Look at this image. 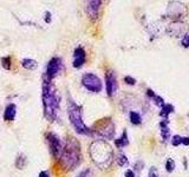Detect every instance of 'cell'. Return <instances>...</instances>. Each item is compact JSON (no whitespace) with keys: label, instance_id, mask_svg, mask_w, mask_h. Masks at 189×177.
Returning a JSON list of instances; mask_svg holds the SVG:
<instances>
[{"label":"cell","instance_id":"cell-1","mask_svg":"<svg viewBox=\"0 0 189 177\" xmlns=\"http://www.w3.org/2000/svg\"><path fill=\"white\" fill-rule=\"evenodd\" d=\"M89 154L92 162L99 169H108L113 162V150L104 139H97L91 143L89 148Z\"/></svg>","mask_w":189,"mask_h":177},{"label":"cell","instance_id":"cell-2","mask_svg":"<svg viewBox=\"0 0 189 177\" xmlns=\"http://www.w3.org/2000/svg\"><path fill=\"white\" fill-rule=\"evenodd\" d=\"M58 161L61 162V168H64L66 171L76 169L82 161V152L78 139L75 137H68L63 145V151Z\"/></svg>","mask_w":189,"mask_h":177},{"label":"cell","instance_id":"cell-3","mask_svg":"<svg viewBox=\"0 0 189 177\" xmlns=\"http://www.w3.org/2000/svg\"><path fill=\"white\" fill-rule=\"evenodd\" d=\"M59 102H61L59 94L57 93V90L52 83H43L44 116L50 123H53L57 118V114L59 110Z\"/></svg>","mask_w":189,"mask_h":177},{"label":"cell","instance_id":"cell-4","mask_svg":"<svg viewBox=\"0 0 189 177\" xmlns=\"http://www.w3.org/2000/svg\"><path fill=\"white\" fill-rule=\"evenodd\" d=\"M68 115L70 123L73 126V129L79 135H85V136H91L92 130L88 128L83 121V109L76 104L73 100L69 99L68 103Z\"/></svg>","mask_w":189,"mask_h":177},{"label":"cell","instance_id":"cell-5","mask_svg":"<svg viewBox=\"0 0 189 177\" xmlns=\"http://www.w3.org/2000/svg\"><path fill=\"white\" fill-rule=\"evenodd\" d=\"M93 132L104 139H112L115 136V124L111 118H103L93 125L92 133Z\"/></svg>","mask_w":189,"mask_h":177},{"label":"cell","instance_id":"cell-6","mask_svg":"<svg viewBox=\"0 0 189 177\" xmlns=\"http://www.w3.org/2000/svg\"><path fill=\"white\" fill-rule=\"evenodd\" d=\"M46 142H47V145H49V149H50V152L54 157V160H59L61 158V151H63V143H61V138L53 133V132H47L45 136Z\"/></svg>","mask_w":189,"mask_h":177},{"label":"cell","instance_id":"cell-7","mask_svg":"<svg viewBox=\"0 0 189 177\" xmlns=\"http://www.w3.org/2000/svg\"><path fill=\"white\" fill-rule=\"evenodd\" d=\"M82 84L90 92L98 93L103 89V84L100 78L97 77L95 73H85L82 77Z\"/></svg>","mask_w":189,"mask_h":177},{"label":"cell","instance_id":"cell-8","mask_svg":"<svg viewBox=\"0 0 189 177\" xmlns=\"http://www.w3.org/2000/svg\"><path fill=\"white\" fill-rule=\"evenodd\" d=\"M61 67H63V63H61V58H58V57L52 58V59L49 62V64H47V66H46V72L44 73V76H43L44 83H51V80L59 73V71L61 70Z\"/></svg>","mask_w":189,"mask_h":177},{"label":"cell","instance_id":"cell-9","mask_svg":"<svg viewBox=\"0 0 189 177\" xmlns=\"http://www.w3.org/2000/svg\"><path fill=\"white\" fill-rule=\"evenodd\" d=\"M100 5L102 0H85V11L91 19H96L98 17Z\"/></svg>","mask_w":189,"mask_h":177},{"label":"cell","instance_id":"cell-10","mask_svg":"<svg viewBox=\"0 0 189 177\" xmlns=\"http://www.w3.org/2000/svg\"><path fill=\"white\" fill-rule=\"evenodd\" d=\"M105 86H106V93L109 97H112L113 93L117 90V82H116V77L115 73L109 71L105 76Z\"/></svg>","mask_w":189,"mask_h":177},{"label":"cell","instance_id":"cell-11","mask_svg":"<svg viewBox=\"0 0 189 177\" xmlns=\"http://www.w3.org/2000/svg\"><path fill=\"white\" fill-rule=\"evenodd\" d=\"M85 59H86V54H85V51H84L83 47H77L73 51V62H72V65L76 69H79L82 67L85 63Z\"/></svg>","mask_w":189,"mask_h":177},{"label":"cell","instance_id":"cell-12","mask_svg":"<svg viewBox=\"0 0 189 177\" xmlns=\"http://www.w3.org/2000/svg\"><path fill=\"white\" fill-rule=\"evenodd\" d=\"M17 115V106L15 104L11 103L7 104L6 108H5V112H4V119L7 121V122H13Z\"/></svg>","mask_w":189,"mask_h":177},{"label":"cell","instance_id":"cell-13","mask_svg":"<svg viewBox=\"0 0 189 177\" xmlns=\"http://www.w3.org/2000/svg\"><path fill=\"white\" fill-rule=\"evenodd\" d=\"M115 145L117 146L118 149H122V148H124V146L129 145V138H128V133H127V131L124 130L123 131V133H122L118 138L115 139Z\"/></svg>","mask_w":189,"mask_h":177},{"label":"cell","instance_id":"cell-14","mask_svg":"<svg viewBox=\"0 0 189 177\" xmlns=\"http://www.w3.org/2000/svg\"><path fill=\"white\" fill-rule=\"evenodd\" d=\"M26 163H27V157H26V155L19 154L17 156V158H15L14 165L18 170H23L24 168H25V165H26Z\"/></svg>","mask_w":189,"mask_h":177},{"label":"cell","instance_id":"cell-15","mask_svg":"<svg viewBox=\"0 0 189 177\" xmlns=\"http://www.w3.org/2000/svg\"><path fill=\"white\" fill-rule=\"evenodd\" d=\"M129 118H130V122L134 124V125H140L142 123V118L138 112L136 111H130L129 112Z\"/></svg>","mask_w":189,"mask_h":177},{"label":"cell","instance_id":"cell-16","mask_svg":"<svg viewBox=\"0 0 189 177\" xmlns=\"http://www.w3.org/2000/svg\"><path fill=\"white\" fill-rule=\"evenodd\" d=\"M174 112V106L170 105V104H164L163 108H161V112H159V116L168 119V115L169 114H173Z\"/></svg>","mask_w":189,"mask_h":177},{"label":"cell","instance_id":"cell-17","mask_svg":"<svg viewBox=\"0 0 189 177\" xmlns=\"http://www.w3.org/2000/svg\"><path fill=\"white\" fill-rule=\"evenodd\" d=\"M22 66L27 70H34L38 67V63L33 59H24L22 62Z\"/></svg>","mask_w":189,"mask_h":177},{"label":"cell","instance_id":"cell-18","mask_svg":"<svg viewBox=\"0 0 189 177\" xmlns=\"http://www.w3.org/2000/svg\"><path fill=\"white\" fill-rule=\"evenodd\" d=\"M116 162L120 167H125L128 164V158L124 154H118L117 157H116Z\"/></svg>","mask_w":189,"mask_h":177},{"label":"cell","instance_id":"cell-19","mask_svg":"<svg viewBox=\"0 0 189 177\" xmlns=\"http://www.w3.org/2000/svg\"><path fill=\"white\" fill-rule=\"evenodd\" d=\"M166 170L168 172H173L175 170V161L173 158H168L166 162Z\"/></svg>","mask_w":189,"mask_h":177},{"label":"cell","instance_id":"cell-20","mask_svg":"<svg viewBox=\"0 0 189 177\" xmlns=\"http://www.w3.org/2000/svg\"><path fill=\"white\" fill-rule=\"evenodd\" d=\"M180 144H182V137L180 135H174V136L171 137V145L179 146Z\"/></svg>","mask_w":189,"mask_h":177},{"label":"cell","instance_id":"cell-21","mask_svg":"<svg viewBox=\"0 0 189 177\" xmlns=\"http://www.w3.org/2000/svg\"><path fill=\"white\" fill-rule=\"evenodd\" d=\"M161 136H162V139H163V142H167L169 137H170V130L168 129V128H163V129H161Z\"/></svg>","mask_w":189,"mask_h":177},{"label":"cell","instance_id":"cell-22","mask_svg":"<svg viewBox=\"0 0 189 177\" xmlns=\"http://www.w3.org/2000/svg\"><path fill=\"white\" fill-rule=\"evenodd\" d=\"M152 99H154L155 105H157L159 108H163V106H164V104H166V103H164V99H163L162 97H159V96H155Z\"/></svg>","mask_w":189,"mask_h":177},{"label":"cell","instance_id":"cell-23","mask_svg":"<svg viewBox=\"0 0 189 177\" xmlns=\"http://www.w3.org/2000/svg\"><path fill=\"white\" fill-rule=\"evenodd\" d=\"M1 64H2V67L6 70L11 69V58L10 57H6V58H2L1 59Z\"/></svg>","mask_w":189,"mask_h":177},{"label":"cell","instance_id":"cell-24","mask_svg":"<svg viewBox=\"0 0 189 177\" xmlns=\"http://www.w3.org/2000/svg\"><path fill=\"white\" fill-rule=\"evenodd\" d=\"M148 177H159V171L155 167H151L149 169V174H148Z\"/></svg>","mask_w":189,"mask_h":177},{"label":"cell","instance_id":"cell-25","mask_svg":"<svg viewBox=\"0 0 189 177\" xmlns=\"http://www.w3.org/2000/svg\"><path fill=\"white\" fill-rule=\"evenodd\" d=\"M182 45H183V47H186V48L189 47V33L184 34V37L182 39Z\"/></svg>","mask_w":189,"mask_h":177},{"label":"cell","instance_id":"cell-26","mask_svg":"<svg viewBox=\"0 0 189 177\" xmlns=\"http://www.w3.org/2000/svg\"><path fill=\"white\" fill-rule=\"evenodd\" d=\"M124 82H125L128 85H135L136 84V79H135V78H132V77H130V76L124 77Z\"/></svg>","mask_w":189,"mask_h":177},{"label":"cell","instance_id":"cell-27","mask_svg":"<svg viewBox=\"0 0 189 177\" xmlns=\"http://www.w3.org/2000/svg\"><path fill=\"white\" fill-rule=\"evenodd\" d=\"M143 167H144V163L142 161H138L135 163V165H134V170L135 171H141V170L143 169Z\"/></svg>","mask_w":189,"mask_h":177},{"label":"cell","instance_id":"cell-28","mask_svg":"<svg viewBox=\"0 0 189 177\" xmlns=\"http://www.w3.org/2000/svg\"><path fill=\"white\" fill-rule=\"evenodd\" d=\"M90 174H91L90 169H85V170H83L82 172H79V175L77 177H90Z\"/></svg>","mask_w":189,"mask_h":177},{"label":"cell","instance_id":"cell-29","mask_svg":"<svg viewBox=\"0 0 189 177\" xmlns=\"http://www.w3.org/2000/svg\"><path fill=\"white\" fill-rule=\"evenodd\" d=\"M168 123H169V122H168V119L164 118L163 121H161V122H159V128H161V129H163V128H168Z\"/></svg>","mask_w":189,"mask_h":177},{"label":"cell","instance_id":"cell-30","mask_svg":"<svg viewBox=\"0 0 189 177\" xmlns=\"http://www.w3.org/2000/svg\"><path fill=\"white\" fill-rule=\"evenodd\" d=\"M124 177H135L134 170H127V171L124 172Z\"/></svg>","mask_w":189,"mask_h":177},{"label":"cell","instance_id":"cell-31","mask_svg":"<svg viewBox=\"0 0 189 177\" xmlns=\"http://www.w3.org/2000/svg\"><path fill=\"white\" fill-rule=\"evenodd\" d=\"M147 96H148V97H150V98H154L156 94H155V92H154L151 89H148V90H147Z\"/></svg>","mask_w":189,"mask_h":177},{"label":"cell","instance_id":"cell-32","mask_svg":"<svg viewBox=\"0 0 189 177\" xmlns=\"http://www.w3.org/2000/svg\"><path fill=\"white\" fill-rule=\"evenodd\" d=\"M182 144L186 146L189 145V137H182Z\"/></svg>","mask_w":189,"mask_h":177},{"label":"cell","instance_id":"cell-33","mask_svg":"<svg viewBox=\"0 0 189 177\" xmlns=\"http://www.w3.org/2000/svg\"><path fill=\"white\" fill-rule=\"evenodd\" d=\"M45 21L46 23H51V13L50 12H46L45 13Z\"/></svg>","mask_w":189,"mask_h":177},{"label":"cell","instance_id":"cell-34","mask_svg":"<svg viewBox=\"0 0 189 177\" xmlns=\"http://www.w3.org/2000/svg\"><path fill=\"white\" fill-rule=\"evenodd\" d=\"M39 177H50V174L44 170V171H40V172H39Z\"/></svg>","mask_w":189,"mask_h":177}]
</instances>
